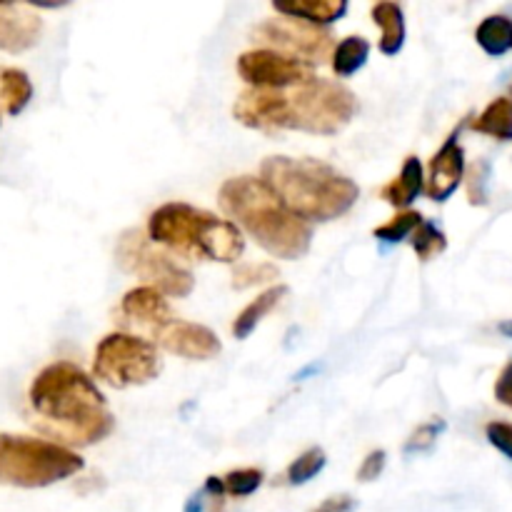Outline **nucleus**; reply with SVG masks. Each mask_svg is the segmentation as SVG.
Instances as JSON below:
<instances>
[{
  "instance_id": "obj_18",
  "label": "nucleus",
  "mask_w": 512,
  "mask_h": 512,
  "mask_svg": "<svg viewBox=\"0 0 512 512\" xmlns=\"http://www.w3.org/2000/svg\"><path fill=\"white\" fill-rule=\"evenodd\" d=\"M285 295H288V288H285V285H275V288L260 293L258 298L253 300V303L245 305L243 313H240L238 318H235V323H233L235 338H238V340L250 338V335H253V330L258 328L260 323H263L265 315L273 313V310L278 308V303L285 298Z\"/></svg>"
},
{
  "instance_id": "obj_28",
  "label": "nucleus",
  "mask_w": 512,
  "mask_h": 512,
  "mask_svg": "<svg viewBox=\"0 0 512 512\" xmlns=\"http://www.w3.org/2000/svg\"><path fill=\"white\" fill-rule=\"evenodd\" d=\"M443 430H445V420H440V418L418 425V430H415V433L408 438V443H405V453L408 455L428 453V450L438 443V438L443 435Z\"/></svg>"
},
{
  "instance_id": "obj_19",
  "label": "nucleus",
  "mask_w": 512,
  "mask_h": 512,
  "mask_svg": "<svg viewBox=\"0 0 512 512\" xmlns=\"http://www.w3.org/2000/svg\"><path fill=\"white\" fill-rule=\"evenodd\" d=\"M33 98V83L20 68H0V103L5 113L20 115Z\"/></svg>"
},
{
  "instance_id": "obj_7",
  "label": "nucleus",
  "mask_w": 512,
  "mask_h": 512,
  "mask_svg": "<svg viewBox=\"0 0 512 512\" xmlns=\"http://www.w3.org/2000/svg\"><path fill=\"white\" fill-rule=\"evenodd\" d=\"M163 373V360L150 340L133 333H110L95 348L93 375L115 390L153 383Z\"/></svg>"
},
{
  "instance_id": "obj_24",
  "label": "nucleus",
  "mask_w": 512,
  "mask_h": 512,
  "mask_svg": "<svg viewBox=\"0 0 512 512\" xmlns=\"http://www.w3.org/2000/svg\"><path fill=\"white\" fill-rule=\"evenodd\" d=\"M410 245H413L415 255H418L423 263H428L435 255H443L445 250H448V238H445V233L438 225L430 223V220H423V225H420L413 233V238H410Z\"/></svg>"
},
{
  "instance_id": "obj_17",
  "label": "nucleus",
  "mask_w": 512,
  "mask_h": 512,
  "mask_svg": "<svg viewBox=\"0 0 512 512\" xmlns=\"http://www.w3.org/2000/svg\"><path fill=\"white\" fill-rule=\"evenodd\" d=\"M373 23L380 28V53L398 55L405 45V13L398 3H375L370 8Z\"/></svg>"
},
{
  "instance_id": "obj_29",
  "label": "nucleus",
  "mask_w": 512,
  "mask_h": 512,
  "mask_svg": "<svg viewBox=\"0 0 512 512\" xmlns=\"http://www.w3.org/2000/svg\"><path fill=\"white\" fill-rule=\"evenodd\" d=\"M488 178V160H478V163L470 165L468 173H465V180H468V198L473 205H488Z\"/></svg>"
},
{
  "instance_id": "obj_32",
  "label": "nucleus",
  "mask_w": 512,
  "mask_h": 512,
  "mask_svg": "<svg viewBox=\"0 0 512 512\" xmlns=\"http://www.w3.org/2000/svg\"><path fill=\"white\" fill-rule=\"evenodd\" d=\"M495 400L503 403L505 408H512V363L505 365L495 380Z\"/></svg>"
},
{
  "instance_id": "obj_22",
  "label": "nucleus",
  "mask_w": 512,
  "mask_h": 512,
  "mask_svg": "<svg viewBox=\"0 0 512 512\" xmlns=\"http://www.w3.org/2000/svg\"><path fill=\"white\" fill-rule=\"evenodd\" d=\"M370 58V43L363 38V35H348V38L340 40L333 50V58H330V65H333L335 75L340 78H350V75L358 73Z\"/></svg>"
},
{
  "instance_id": "obj_6",
  "label": "nucleus",
  "mask_w": 512,
  "mask_h": 512,
  "mask_svg": "<svg viewBox=\"0 0 512 512\" xmlns=\"http://www.w3.org/2000/svg\"><path fill=\"white\" fill-rule=\"evenodd\" d=\"M85 468L83 458L70 448L40 438L0 433V485L48 488Z\"/></svg>"
},
{
  "instance_id": "obj_35",
  "label": "nucleus",
  "mask_w": 512,
  "mask_h": 512,
  "mask_svg": "<svg viewBox=\"0 0 512 512\" xmlns=\"http://www.w3.org/2000/svg\"><path fill=\"white\" fill-rule=\"evenodd\" d=\"M498 330L505 335V338H512V320H505V323H500Z\"/></svg>"
},
{
  "instance_id": "obj_27",
  "label": "nucleus",
  "mask_w": 512,
  "mask_h": 512,
  "mask_svg": "<svg viewBox=\"0 0 512 512\" xmlns=\"http://www.w3.org/2000/svg\"><path fill=\"white\" fill-rule=\"evenodd\" d=\"M263 478V470L258 468L233 470V473H228L223 478L225 495H230V498H248V495H253L263 485Z\"/></svg>"
},
{
  "instance_id": "obj_9",
  "label": "nucleus",
  "mask_w": 512,
  "mask_h": 512,
  "mask_svg": "<svg viewBox=\"0 0 512 512\" xmlns=\"http://www.w3.org/2000/svg\"><path fill=\"white\" fill-rule=\"evenodd\" d=\"M253 40L263 45L265 50H275V53L290 55L295 60H303L308 65H320L328 58H333V35L325 28L310 25L298 18H268L253 30Z\"/></svg>"
},
{
  "instance_id": "obj_10",
  "label": "nucleus",
  "mask_w": 512,
  "mask_h": 512,
  "mask_svg": "<svg viewBox=\"0 0 512 512\" xmlns=\"http://www.w3.org/2000/svg\"><path fill=\"white\" fill-rule=\"evenodd\" d=\"M238 75L255 90H290L313 80L315 70L290 55L255 48L238 58Z\"/></svg>"
},
{
  "instance_id": "obj_34",
  "label": "nucleus",
  "mask_w": 512,
  "mask_h": 512,
  "mask_svg": "<svg viewBox=\"0 0 512 512\" xmlns=\"http://www.w3.org/2000/svg\"><path fill=\"white\" fill-rule=\"evenodd\" d=\"M210 498L205 490H198V493H193L188 498V503H185V510L183 512H208L210 508Z\"/></svg>"
},
{
  "instance_id": "obj_8",
  "label": "nucleus",
  "mask_w": 512,
  "mask_h": 512,
  "mask_svg": "<svg viewBox=\"0 0 512 512\" xmlns=\"http://www.w3.org/2000/svg\"><path fill=\"white\" fill-rule=\"evenodd\" d=\"M115 258H118V265L125 273L135 275L138 280H145L148 288L160 290L163 295L185 298V295L193 293V273L185 270L168 250L155 245L150 235L143 233V230H125L118 238Z\"/></svg>"
},
{
  "instance_id": "obj_31",
  "label": "nucleus",
  "mask_w": 512,
  "mask_h": 512,
  "mask_svg": "<svg viewBox=\"0 0 512 512\" xmlns=\"http://www.w3.org/2000/svg\"><path fill=\"white\" fill-rule=\"evenodd\" d=\"M385 463H388V453L385 450H373V453L365 455V460L358 468V480L360 483H373L383 475Z\"/></svg>"
},
{
  "instance_id": "obj_20",
  "label": "nucleus",
  "mask_w": 512,
  "mask_h": 512,
  "mask_svg": "<svg viewBox=\"0 0 512 512\" xmlns=\"http://www.w3.org/2000/svg\"><path fill=\"white\" fill-rule=\"evenodd\" d=\"M470 128L480 135H490L495 140L510 143L512 140V100L495 98L478 118L470 123Z\"/></svg>"
},
{
  "instance_id": "obj_4",
  "label": "nucleus",
  "mask_w": 512,
  "mask_h": 512,
  "mask_svg": "<svg viewBox=\"0 0 512 512\" xmlns=\"http://www.w3.org/2000/svg\"><path fill=\"white\" fill-rule=\"evenodd\" d=\"M220 205L265 253L280 260H300L313 243L310 223L290 213L278 195L255 175L225 180Z\"/></svg>"
},
{
  "instance_id": "obj_21",
  "label": "nucleus",
  "mask_w": 512,
  "mask_h": 512,
  "mask_svg": "<svg viewBox=\"0 0 512 512\" xmlns=\"http://www.w3.org/2000/svg\"><path fill=\"white\" fill-rule=\"evenodd\" d=\"M475 40L488 55L498 58L512 50V18L508 15H488L475 30Z\"/></svg>"
},
{
  "instance_id": "obj_14",
  "label": "nucleus",
  "mask_w": 512,
  "mask_h": 512,
  "mask_svg": "<svg viewBox=\"0 0 512 512\" xmlns=\"http://www.w3.org/2000/svg\"><path fill=\"white\" fill-rule=\"evenodd\" d=\"M43 35V20L30 5L0 3V50L20 55L35 48Z\"/></svg>"
},
{
  "instance_id": "obj_5",
  "label": "nucleus",
  "mask_w": 512,
  "mask_h": 512,
  "mask_svg": "<svg viewBox=\"0 0 512 512\" xmlns=\"http://www.w3.org/2000/svg\"><path fill=\"white\" fill-rule=\"evenodd\" d=\"M148 235L170 255L193 263H235L245 253L238 225L188 203H165L153 210L148 218Z\"/></svg>"
},
{
  "instance_id": "obj_11",
  "label": "nucleus",
  "mask_w": 512,
  "mask_h": 512,
  "mask_svg": "<svg viewBox=\"0 0 512 512\" xmlns=\"http://www.w3.org/2000/svg\"><path fill=\"white\" fill-rule=\"evenodd\" d=\"M150 343L155 348H165L168 353L180 355L185 360H213L218 358L223 345H220V338L210 328L198 323H190V320L170 318L165 320L163 325L153 330L148 335Z\"/></svg>"
},
{
  "instance_id": "obj_1",
  "label": "nucleus",
  "mask_w": 512,
  "mask_h": 512,
  "mask_svg": "<svg viewBox=\"0 0 512 512\" xmlns=\"http://www.w3.org/2000/svg\"><path fill=\"white\" fill-rule=\"evenodd\" d=\"M28 400L40 430L63 448H88L108 438L115 428L108 400L95 380L68 360L40 370Z\"/></svg>"
},
{
  "instance_id": "obj_36",
  "label": "nucleus",
  "mask_w": 512,
  "mask_h": 512,
  "mask_svg": "<svg viewBox=\"0 0 512 512\" xmlns=\"http://www.w3.org/2000/svg\"><path fill=\"white\" fill-rule=\"evenodd\" d=\"M510 93H512V88H510Z\"/></svg>"
},
{
  "instance_id": "obj_16",
  "label": "nucleus",
  "mask_w": 512,
  "mask_h": 512,
  "mask_svg": "<svg viewBox=\"0 0 512 512\" xmlns=\"http://www.w3.org/2000/svg\"><path fill=\"white\" fill-rule=\"evenodd\" d=\"M273 10L285 18H298L325 28L348 13V3L345 0H290V3H273Z\"/></svg>"
},
{
  "instance_id": "obj_2",
  "label": "nucleus",
  "mask_w": 512,
  "mask_h": 512,
  "mask_svg": "<svg viewBox=\"0 0 512 512\" xmlns=\"http://www.w3.org/2000/svg\"><path fill=\"white\" fill-rule=\"evenodd\" d=\"M358 113V98L338 80L313 78L290 90L248 88L235 98L233 115L253 130H303L338 135Z\"/></svg>"
},
{
  "instance_id": "obj_15",
  "label": "nucleus",
  "mask_w": 512,
  "mask_h": 512,
  "mask_svg": "<svg viewBox=\"0 0 512 512\" xmlns=\"http://www.w3.org/2000/svg\"><path fill=\"white\" fill-rule=\"evenodd\" d=\"M420 193H425V170L418 155H408L398 178L380 188V198L398 210H408L420 198Z\"/></svg>"
},
{
  "instance_id": "obj_26",
  "label": "nucleus",
  "mask_w": 512,
  "mask_h": 512,
  "mask_svg": "<svg viewBox=\"0 0 512 512\" xmlns=\"http://www.w3.org/2000/svg\"><path fill=\"white\" fill-rule=\"evenodd\" d=\"M278 268L273 263H245L233 270V288L235 290H248L255 285H265L278 280Z\"/></svg>"
},
{
  "instance_id": "obj_33",
  "label": "nucleus",
  "mask_w": 512,
  "mask_h": 512,
  "mask_svg": "<svg viewBox=\"0 0 512 512\" xmlns=\"http://www.w3.org/2000/svg\"><path fill=\"white\" fill-rule=\"evenodd\" d=\"M358 508V500L353 495H333V498H325L318 508L310 512H353Z\"/></svg>"
},
{
  "instance_id": "obj_23",
  "label": "nucleus",
  "mask_w": 512,
  "mask_h": 512,
  "mask_svg": "<svg viewBox=\"0 0 512 512\" xmlns=\"http://www.w3.org/2000/svg\"><path fill=\"white\" fill-rule=\"evenodd\" d=\"M423 225V215L418 213V210H403V213L395 215L393 220H388L385 225H380V228L373 230L375 240H380V243H388V245H395V243H403L405 238H413L415 230Z\"/></svg>"
},
{
  "instance_id": "obj_12",
  "label": "nucleus",
  "mask_w": 512,
  "mask_h": 512,
  "mask_svg": "<svg viewBox=\"0 0 512 512\" xmlns=\"http://www.w3.org/2000/svg\"><path fill=\"white\" fill-rule=\"evenodd\" d=\"M460 128L433 155L425 178V195L435 203H445L465 180V150L460 145Z\"/></svg>"
},
{
  "instance_id": "obj_3",
  "label": "nucleus",
  "mask_w": 512,
  "mask_h": 512,
  "mask_svg": "<svg viewBox=\"0 0 512 512\" xmlns=\"http://www.w3.org/2000/svg\"><path fill=\"white\" fill-rule=\"evenodd\" d=\"M260 180L305 223H330L343 218L360 198L355 180L315 158H265L260 165Z\"/></svg>"
},
{
  "instance_id": "obj_30",
  "label": "nucleus",
  "mask_w": 512,
  "mask_h": 512,
  "mask_svg": "<svg viewBox=\"0 0 512 512\" xmlns=\"http://www.w3.org/2000/svg\"><path fill=\"white\" fill-rule=\"evenodd\" d=\"M485 438H488V443L493 445L495 450H500L505 458L512 460V425L510 423L493 420V423H488V428H485Z\"/></svg>"
},
{
  "instance_id": "obj_25",
  "label": "nucleus",
  "mask_w": 512,
  "mask_h": 512,
  "mask_svg": "<svg viewBox=\"0 0 512 512\" xmlns=\"http://www.w3.org/2000/svg\"><path fill=\"white\" fill-rule=\"evenodd\" d=\"M325 453L320 448H310L305 450L303 455H298V458L290 463V468L285 470V478H288V485H305L310 483V480L315 478V475L323 473L325 468Z\"/></svg>"
},
{
  "instance_id": "obj_13",
  "label": "nucleus",
  "mask_w": 512,
  "mask_h": 512,
  "mask_svg": "<svg viewBox=\"0 0 512 512\" xmlns=\"http://www.w3.org/2000/svg\"><path fill=\"white\" fill-rule=\"evenodd\" d=\"M170 318H173V310H170L165 295L160 290L148 288V285L128 290L120 300V320H123V328L128 330L150 335Z\"/></svg>"
}]
</instances>
